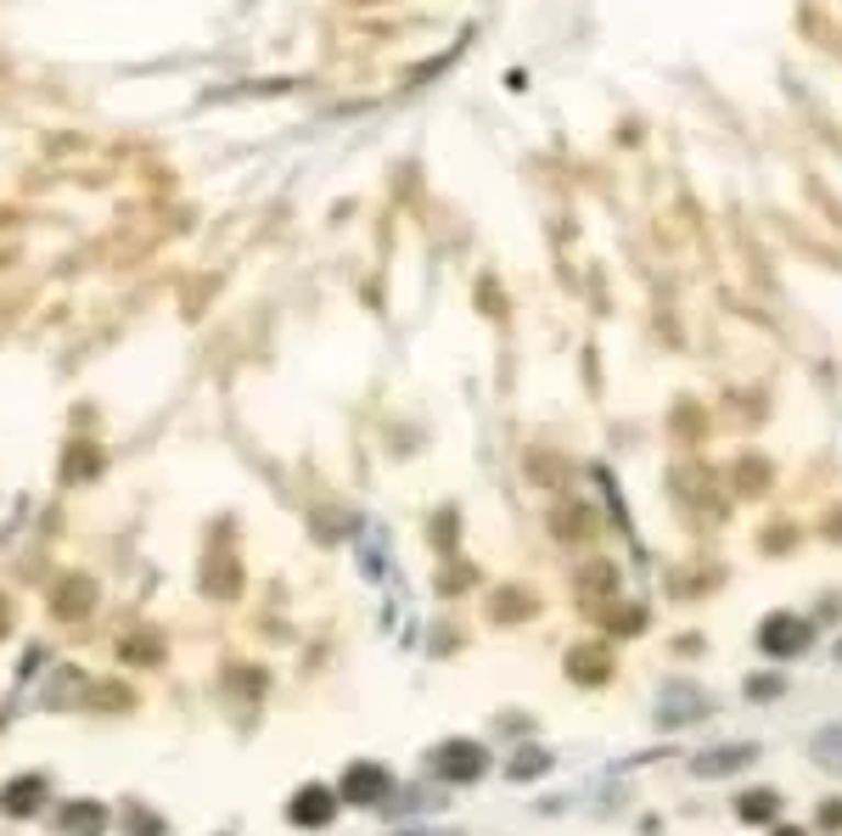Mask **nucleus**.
<instances>
[{
	"label": "nucleus",
	"instance_id": "1",
	"mask_svg": "<svg viewBox=\"0 0 842 836\" xmlns=\"http://www.w3.org/2000/svg\"><path fill=\"white\" fill-rule=\"evenodd\" d=\"M393 792V775L382 764H349L343 769V803H355V809H371Z\"/></svg>",
	"mask_w": 842,
	"mask_h": 836
},
{
	"label": "nucleus",
	"instance_id": "2",
	"mask_svg": "<svg viewBox=\"0 0 842 836\" xmlns=\"http://www.w3.org/2000/svg\"><path fill=\"white\" fill-rule=\"evenodd\" d=\"M483 769H489L483 742H444L433 753V775H444V780H478Z\"/></svg>",
	"mask_w": 842,
	"mask_h": 836
},
{
	"label": "nucleus",
	"instance_id": "3",
	"mask_svg": "<svg viewBox=\"0 0 842 836\" xmlns=\"http://www.w3.org/2000/svg\"><path fill=\"white\" fill-rule=\"evenodd\" d=\"M759 646H764L770 657H792V652H804V646H809V623H804V618H792V612H775V618H764V629H759Z\"/></svg>",
	"mask_w": 842,
	"mask_h": 836
},
{
	"label": "nucleus",
	"instance_id": "4",
	"mask_svg": "<svg viewBox=\"0 0 842 836\" xmlns=\"http://www.w3.org/2000/svg\"><path fill=\"white\" fill-rule=\"evenodd\" d=\"M40 803H45V780L40 775H18V780L0 786V809H7L12 820H29Z\"/></svg>",
	"mask_w": 842,
	"mask_h": 836
},
{
	"label": "nucleus",
	"instance_id": "5",
	"mask_svg": "<svg viewBox=\"0 0 842 836\" xmlns=\"http://www.w3.org/2000/svg\"><path fill=\"white\" fill-rule=\"evenodd\" d=\"M52 607H57V618H68V623H74V618H90V612H96V584H90V578H63Z\"/></svg>",
	"mask_w": 842,
	"mask_h": 836
},
{
	"label": "nucleus",
	"instance_id": "6",
	"mask_svg": "<svg viewBox=\"0 0 842 836\" xmlns=\"http://www.w3.org/2000/svg\"><path fill=\"white\" fill-rule=\"evenodd\" d=\"M332 792L326 786H304L299 798H292V825H332Z\"/></svg>",
	"mask_w": 842,
	"mask_h": 836
},
{
	"label": "nucleus",
	"instance_id": "7",
	"mask_svg": "<svg viewBox=\"0 0 842 836\" xmlns=\"http://www.w3.org/2000/svg\"><path fill=\"white\" fill-rule=\"evenodd\" d=\"M57 825H63V836H102L108 814H102V803H68Z\"/></svg>",
	"mask_w": 842,
	"mask_h": 836
},
{
	"label": "nucleus",
	"instance_id": "8",
	"mask_svg": "<svg viewBox=\"0 0 842 836\" xmlns=\"http://www.w3.org/2000/svg\"><path fill=\"white\" fill-rule=\"evenodd\" d=\"M96 472H102V455H96V444H74L68 461H63V483H85V477H96Z\"/></svg>",
	"mask_w": 842,
	"mask_h": 836
},
{
	"label": "nucleus",
	"instance_id": "9",
	"mask_svg": "<svg viewBox=\"0 0 842 836\" xmlns=\"http://www.w3.org/2000/svg\"><path fill=\"white\" fill-rule=\"evenodd\" d=\"M119 657H124V663H158L164 646L153 641V634H130V641H119Z\"/></svg>",
	"mask_w": 842,
	"mask_h": 836
},
{
	"label": "nucleus",
	"instance_id": "10",
	"mask_svg": "<svg viewBox=\"0 0 842 836\" xmlns=\"http://www.w3.org/2000/svg\"><path fill=\"white\" fill-rule=\"evenodd\" d=\"M736 809H741V820H775L781 798H775V792H748V798H741Z\"/></svg>",
	"mask_w": 842,
	"mask_h": 836
},
{
	"label": "nucleus",
	"instance_id": "11",
	"mask_svg": "<svg viewBox=\"0 0 842 836\" xmlns=\"http://www.w3.org/2000/svg\"><path fill=\"white\" fill-rule=\"evenodd\" d=\"M736 758H753V747H725V753H703V775H725V769H736Z\"/></svg>",
	"mask_w": 842,
	"mask_h": 836
},
{
	"label": "nucleus",
	"instance_id": "12",
	"mask_svg": "<svg viewBox=\"0 0 842 836\" xmlns=\"http://www.w3.org/2000/svg\"><path fill=\"white\" fill-rule=\"evenodd\" d=\"M568 668H573L579 679H602V674H607V657H602V652H573Z\"/></svg>",
	"mask_w": 842,
	"mask_h": 836
},
{
	"label": "nucleus",
	"instance_id": "13",
	"mask_svg": "<svg viewBox=\"0 0 842 836\" xmlns=\"http://www.w3.org/2000/svg\"><path fill=\"white\" fill-rule=\"evenodd\" d=\"M124 831H130V836H158L164 820H158V814H141V809H124Z\"/></svg>",
	"mask_w": 842,
	"mask_h": 836
},
{
	"label": "nucleus",
	"instance_id": "14",
	"mask_svg": "<svg viewBox=\"0 0 842 836\" xmlns=\"http://www.w3.org/2000/svg\"><path fill=\"white\" fill-rule=\"evenodd\" d=\"M815 753H820L826 769H842V730H826L820 742H815Z\"/></svg>",
	"mask_w": 842,
	"mask_h": 836
},
{
	"label": "nucleus",
	"instance_id": "15",
	"mask_svg": "<svg viewBox=\"0 0 842 836\" xmlns=\"http://www.w3.org/2000/svg\"><path fill=\"white\" fill-rule=\"evenodd\" d=\"M90 702L96 708H130V691H124V685H108V691H96Z\"/></svg>",
	"mask_w": 842,
	"mask_h": 836
},
{
	"label": "nucleus",
	"instance_id": "16",
	"mask_svg": "<svg viewBox=\"0 0 842 836\" xmlns=\"http://www.w3.org/2000/svg\"><path fill=\"white\" fill-rule=\"evenodd\" d=\"M820 825H826V831H842V798H831V803L820 809Z\"/></svg>",
	"mask_w": 842,
	"mask_h": 836
},
{
	"label": "nucleus",
	"instance_id": "17",
	"mask_svg": "<svg viewBox=\"0 0 842 836\" xmlns=\"http://www.w3.org/2000/svg\"><path fill=\"white\" fill-rule=\"evenodd\" d=\"M539 769H545L539 753H523V758H517V775H539Z\"/></svg>",
	"mask_w": 842,
	"mask_h": 836
},
{
	"label": "nucleus",
	"instance_id": "18",
	"mask_svg": "<svg viewBox=\"0 0 842 836\" xmlns=\"http://www.w3.org/2000/svg\"><path fill=\"white\" fill-rule=\"evenodd\" d=\"M0 634H12V601L0 596Z\"/></svg>",
	"mask_w": 842,
	"mask_h": 836
},
{
	"label": "nucleus",
	"instance_id": "19",
	"mask_svg": "<svg viewBox=\"0 0 842 836\" xmlns=\"http://www.w3.org/2000/svg\"><path fill=\"white\" fill-rule=\"evenodd\" d=\"M775 836H809V831H798V825H786V831H775Z\"/></svg>",
	"mask_w": 842,
	"mask_h": 836
}]
</instances>
